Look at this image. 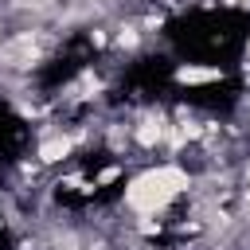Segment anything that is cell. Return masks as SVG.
<instances>
[{
	"label": "cell",
	"mask_w": 250,
	"mask_h": 250,
	"mask_svg": "<svg viewBox=\"0 0 250 250\" xmlns=\"http://www.w3.org/2000/svg\"><path fill=\"white\" fill-rule=\"evenodd\" d=\"M191 184H195V172L188 164H180V160L145 164V168H137L125 180V188H121V211H129L133 219H141V215L164 219L176 199L191 195Z\"/></svg>",
	"instance_id": "1"
},
{
	"label": "cell",
	"mask_w": 250,
	"mask_h": 250,
	"mask_svg": "<svg viewBox=\"0 0 250 250\" xmlns=\"http://www.w3.org/2000/svg\"><path fill=\"white\" fill-rule=\"evenodd\" d=\"M172 125V109L148 102V105H137L129 113V133H133V148L137 152H160L164 148V133Z\"/></svg>",
	"instance_id": "2"
},
{
	"label": "cell",
	"mask_w": 250,
	"mask_h": 250,
	"mask_svg": "<svg viewBox=\"0 0 250 250\" xmlns=\"http://www.w3.org/2000/svg\"><path fill=\"white\" fill-rule=\"evenodd\" d=\"M82 152V141H78V129L74 125H62V129H55V133H47V137H35V160L43 164V168H59V164H66V160H74Z\"/></svg>",
	"instance_id": "3"
},
{
	"label": "cell",
	"mask_w": 250,
	"mask_h": 250,
	"mask_svg": "<svg viewBox=\"0 0 250 250\" xmlns=\"http://www.w3.org/2000/svg\"><path fill=\"white\" fill-rule=\"evenodd\" d=\"M148 43H152V39L145 35V27L137 23V16H133V12H129V16H113V20H109V51H117V55H125V59H133V55H141Z\"/></svg>",
	"instance_id": "4"
},
{
	"label": "cell",
	"mask_w": 250,
	"mask_h": 250,
	"mask_svg": "<svg viewBox=\"0 0 250 250\" xmlns=\"http://www.w3.org/2000/svg\"><path fill=\"white\" fill-rule=\"evenodd\" d=\"M223 78H227V66H219V62H176L172 66L176 86H215Z\"/></svg>",
	"instance_id": "5"
},
{
	"label": "cell",
	"mask_w": 250,
	"mask_h": 250,
	"mask_svg": "<svg viewBox=\"0 0 250 250\" xmlns=\"http://www.w3.org/2000/svg\"><path fill=\"white\" fill-rule=\"evenodd\" d=\"M121 176H125V160H113V164H105V168L94 172V188H109V184H117Z\"/></svg>",
	"instance_id": "6"
},
{
	"label": "cell",
	"mask_w": 250,
	"mask_h": 250,
	"mask_svg": "<svg viewBox=\"0 0 250 250\" xmlns=\"http://www.w3.org/2000/svg\"><path fill=\"white\" fill-rule=\"evenodd\" d=\"M86 31V43L94 47V51H109V23H90V27H82Z\"/></svg>",
	"instance_id": "7"
},
{
	"label": "cell",
	"mask_w": 250,
	"mask_h": 250,
	"mask_svg": "<svg viewBox=\"0 0 250 250\" xmlns=\"http://www.w3.org/2000/svg\"><path fill=\"white\" fill-rule=\"evenodd\" d=\"M4 35H8V16L0 12V43H4Z\"/></svg>",
	"instance_id": "8"
}]
</instances>
